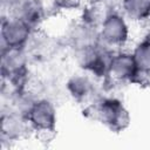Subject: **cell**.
<instances>
[{
  "mask_svg": "<svg viewBox=\"0 0 150 150\" xmlns=\"http://www.w3.org/2000/svg\"><path fill=\"white\" fill-rule=\"evenodd\" d=\"M84 115L105 125L114 132H122L131 124V116L125 104L115 96H104L88 103Z\"/></svg>",
  "mask_w": 150,
  "mask_h": 150,
  "instance_id": "6da1fadb",
  "label": "cell"
},
{
  "mask_svg": "<svg viewBox=\"0 0 150 150\" xmlns=\"http://www.w3.org/2000/svg\"><path fill=\"white\" fill-rule=\"evenodd\" d=\"M100 41L103 46L118 50L122 49L130 39L129 20L116 9H110L98 28Z\"/></svg>",
  "mask_w": 150,
  "mask_h": 150,
  "instance_id": "7a4b0ae2",
  "label": "cell"
},
{
  "mask_svg": "<svg viewBox=\"0 0 150 150\" xmlns=\"http://www.w3.org/2000/svg\"><path fill=\"white\" fill-rule=\"evenodd\" d=\"M25 117L34 134L57 131V110L54 102L47 97H38L25 112Z\"/></svg>",
  "mask_w": 150,
  "mask_h": 150,
  "instance_id": "3957f363",
  "label": "cell"
},
{
  "mask_svg": "<svg viewBox=\"0 0 150 150\" xmlns=\"http://www.w3.org/2000/svg\"><path fill=\"white\" fill-rule=\"evenodd\" d=\"M115 50L98 43L87 50L75 54L77 57V63L80 68L91 75L95 80L105 81L109 70V63Z\"/></svg>",
  "mask_w": 150,
  "mask_h": 150,
  "instance_id": "277c9868",
  "label": "cell"
},
{
  "mask_svg": "<svg viewBox=\"0 0 150 150\" xmlns=\"http://www.w3.org/2000/svg\"><path fill=\"white\" fill-rule=\"evenodd\" d=\"M1 48H28L35 30L20 18L11 14L1 20Z\"/></svg>",
  "mask_w": 150,
  "mask_h": 150,
  "instance_id": "5b68a950",
  "label": "cell"
},
{
  "mask_svg": "<svg viewBox=\"0 0 150 150\" xmlns=\"http://www.w3.org/2000/svg\"><path fill=\"white\" fill-rule=\"evenodd\" d=\"M137 66L131 52L118 49L112 53L105 81L114 84L129 83Z\"/></svg>",
  "mask_w": 150,
  "mask_h": 150,
  "instance_id": "8992f818",
  "label": "cell"
},
{
  "mask_svg": "<svg viewBox=\"0 0 150 150\" xmlns=\"http://www.w3.org/2000/svg\"><path fill=\"white\" fill-rule=\"evenodd\" d=\"M12 14L23 20L34 30L40 28L48 18V8L43 0H18Z\"/></svg>",
  "mask_w": 150,
  "mask_h": 150,
  "instance_id": "52a82bcc",
  "label": "cell"
},
{
  "mask_svg": "<svg viewBox=\"0 0 150 150\" xmlns=\"http://www.w3.org/2000/svg\"><path fill=\"white\" fill-rule=\"evenodd\" d=\"M67 43L74 54H79L101 43L98 29L90 27L80 20L69 27L67 33Z\"/></svg>",
  "mask_w": 150,
  "mask_h": 150,
  "instance_id": "ba28073f",
  "label": "cell"
},
{
  "mask_svg": "<svg viewBox=\"0 0 150 150\" xmlns=\"http://www.w3.org/2000/svg\"><path fill=\"white\" fill-rule=\"evenodd\" d=\"M30 129L25 115L14 109L2 111L1 114V141L2 142H15L21 139L27 130Z\"/></svg>",
  "mask_w": 150,
  "mask_h": 150,
  "instance_id": "9c48e42d",
  "label": "cell"
},
{
  "mask_svg": "<svg viewBox=\"0 0 150 150\" xmlns=\"http://www.w3.org/2000/svg\"><path fill=\"white\" fill-rule=\"evenodd\" d=\"M94 77L86 71L75 73L66 81V90L68 95L77 103H90L96 88Z\"/></svg>",
  "mask_w": 150,
  "mask_h": 150,
  "instance_id": "30bf717a",
  "label": "cell"
},
{
  "mask_svg": "<svg viewBox=\"0 0 150 150\" xmlns=\"http://www.w3.org/2000/svg\"><path fill=\"white\" fill-rule=\"evenodd\" d=\"M110 9L111 8H109L105 0H91L84 4L83 8L80 12L79 20L90 27L98 29Z\"/></svg>",
  "mask_w": 150,
  "mask_h": 150,
  "instance_id": "8fae6325",
  "label": "cell"
},
{
  "mask_svg": "<svg viewBox=\"0 0 150 150\" xmlns=\"http://www.w3.org/2000/svg\"><path fill=\"white\" fill-rule=\"evenodd\" d=\"M120 8L129 22L150 21V0H121Z\"/></svg>",
  "mask_w": 150,
  "mask_h": 150,
  "instance_id": "7c38bea8",
  "label": "cell"
},
{
  "mask_svg": "<svg viewBox=\"0 0 150 150\" xmlns=\"http://www.w3.org/2000/svg\"><path fill=\"white\" fill-rule=\"evenodd\" d=\"M131 54L137 68L150 69V32H148L132 48Z\"/></svg>",
  "mask_w": 150,
  "mask_h": 150,
  "instance_id": "4fadbf2b",
  "label": "cell"
},
{
  "mask_svg": "<svg viewBox=\"0 0 150 150\" xmlns=\"http://www.w3.org/2000/svg\"><path fill=\"white\" fill-rule=\"evenodd\" d=\"M84 4V0H52L50 7L56 13H80Z\"/></svg>",
  "mask_w": 150,
  "mask_h": 150,
  "instance_id": "5bb4252c",
  "label": "cell"
},
{
  "mask_svg": "<svg viewBox=\"0 0 150 150\" xmlns=\"http://www.w3.org/2000/svg\"><path fill=\"white\" fill-rule=\"evenodd\" d=\"M129 84L136 86L141 89H145L150 87V69L136 68Z\"/></svg>",
  "mask_w": 150,
  "mask_h": 150,
  "instance_id": "9a60e30c",
  "label": "cell"
}]
</instances>
